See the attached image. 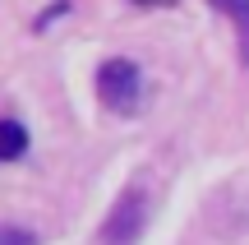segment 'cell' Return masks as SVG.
<instances>
[{
  "label": "cell",
  "instance_id": "6da1fadb",
  "mask_svg": "<svg viewBox=\"0 0 249 245\" xmlns=\"http://www.w3.org/2000/svg\"><path fill=\"white\" fill-rule=\"evenodd\" d=\"M97 97H102V107L120 111V116L139 111V102H143V70L134 60H124V56L102 60V70H97Z\"/></svg>",
  "mask_w": 249,
  "mask_h": 245
},
{
  "label": "cell",
  "instance_id": "7a4b0ae2",
  "mask_svg": "<svg viewBox=\"0 0 249 245\" xmlns=\"http://www.w3.org/2000/svg\"><path fill=\"white\" fill-rule=\"evenodd\" d=\"M143 227H148V190H143V185H129L116 199L111 218L102 222L97 245H139Z\"/></svg>",
  "mask_w": 249,
  "mask_h": 245
},
{
  "label": "cell",
  "instance_id": "3957f363",
  "mask_svg": "<svg viewBox=\"0 0 249 245\" xmlns=\"http://www.w3.org/2000/svg\"><path fill=\"white\" fill-rule=\"evenodd\" d=\"M28 153V130L18 120H0V162H18Z\"/></svg>",
  "mask_w": 249,
  "mask_h": 245
},
{
  "label": "cell",
  "instance_id": "277c9868",
  "mask_svg": "<svg viewBox=\"0 0 249 245\" xmlns=\"http://www.w3.org/2000/svg\"><path fill=\"white\" fill-rule=\"evenodd\" d=\"M213 5L235 23V33H240V60L249 65V0H213Z\"/></svg>",
  "mask_w": 249,
  "mask_h": 245
},
{
  "label": "cell",
  "instance_id": "5b68a950",
  "mask_svg": "<svg viewBox=\"0 0 249 245\" xmlns=\"http://www.w3.org/2000/svg\"><path fill=\"white\" fill-rule=\"evenodd\" d=\"M0 245H37V236L28 227H0Z\"/></svg>",
  "mask_w": 249,
  "mask_h": 245
},
{
  "label": "cell",
  "instance_id": "8992f818",
  "mask_svg": "<svg viewBox=\"0 0 249 245\" xmlns=\"http://www.w3.org/2000/svg\"><path fill=\"white\" fill-rule=\"evenodd\" d=\"M134 5H176V0H134Z\"/></svg>",
  "mask_w": 249,
  "mask_h": 245
}]
</instances>
